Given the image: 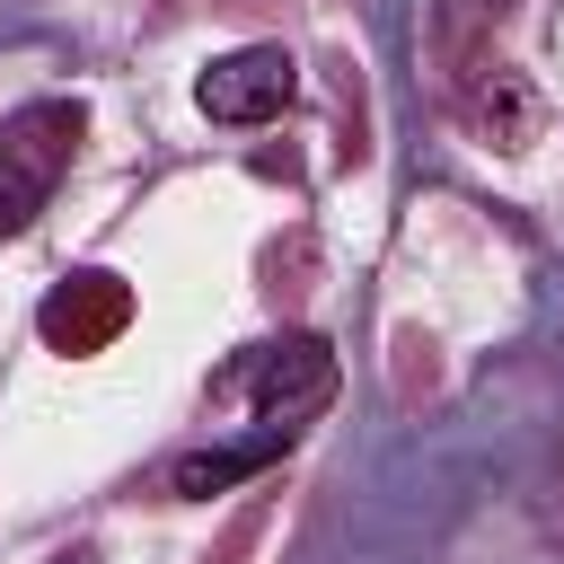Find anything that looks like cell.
Returning a JSON list of instances; mask_svg holds the SVG:
<instances>
[{"mask_svg": "<svg viewBox=\"0 0 564 564\" xmlns=\"http://www.w3.org/2000/svg\"><path fill=\"white\" fill-rule=\"evenodd\" d=\"M44 344L53 352H106L123 326H132V291L115 282V273H70L53 300H44Z\"/></svg>", "mask_w": 564, "mask_h": 564, "instance_id": "obj_4", "label": "cell"}, {"mask_svg": "<svg viewBox=\"0 0 564 564\" xmlns=\"http://www.w3.org/2000/svg\"><path fill=\"white\" fill-rule=\"evenodd\" d=\"M70 141H79V106H26L0 123V238H18L44 212L53 176L70 167Z\"/></svg>", "mask_w": 564, "mask_h": 564, "instance_id": "obj_2", "label": "cell"}, {"mask_svg": "<svg viewBox=\"0 0 564 564\" xmlns=\"http://www.w3.org/2000/svg\"><path fill=\"white\" fill-rule=\"evenodd\" d=\"M194 97H203L212 123H273V115L300 97V62H291L282 44H238V53H220V62L194 79Z\"/></svg>", "mask_w": 564, "mask_h": 564, "instance_id": "obj_3", "label": "cell"}, {"mask_svg": "<svg viewBox=\"0 0 564 564\" xmlns=\"http://www.w3.org/2000/svg\"><path fill=\"white\" fill-rule=\"evenodd\" d=\"M335 397V352L317 335H282V344H247L220 379H212V405H256V432L291 441L300 414H317Z\"/></svg>", "mask_w": 564, "mask_h": 564, "instance_id": "obj_1", "label": "cell"}, {"mask_svg": "<svg viewBox=\"0 0 564 564\" xmlns=\"http://www.w3.org/2000/svg\"><path fill=\"white\" fill-rule=\"evenodd\" d=\"M53 564H97V555H53Z\"/></svg>", "mask_w": 564, "mask_h": 564, "instance_id": "obj_8", "label": "cell"}, {"mask_svg": "<svg viewBox=\"0 0 564 564\" xmlns=\"http://www.w3.org/2000/svg\"><path fill=\"white\" fill-rule=\"evenodd\" d=\"M502 18H511V0H441V53H449V70H467V62H476L467 35H476V26L494 35Z\"/></svg>", "mask_w": 564, "mask_h": 564, "instance_id": "obj_7", "label": "cell"}, {"mask_svg": "<svg viewBox=\"0 0 564 564\" xmlns=\"http://www.w3.org/2000/svg\"><path fill=\"white\" fill-rule=\"evenodd\" d=\"M458 106H467V123L485 132V141H502V150H520L529 132H538V97L502 70V62H476V70H458Z\"/></svg>", "mask_w": 564, "mask_h": 564, "instance_id": "obj_5", "label": "cell"}, {"mask_svg": "<svg viewBox=\"0 0 564 564\" xmlns=\"http://www.w3.org/2000/svg\"><path fill=\"white\" fill-rule=\"evenodd\" d=\"M273 458H282V441H229V449H194V458H176V467H167V494L203 502V494H229L238 476H256V467H273Z\"/></svg>", "mask_w": 564, "mask_h": 564, "instance_id": "obj_6", "label": "cell"}]
</instances>
